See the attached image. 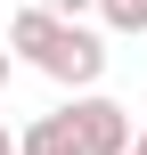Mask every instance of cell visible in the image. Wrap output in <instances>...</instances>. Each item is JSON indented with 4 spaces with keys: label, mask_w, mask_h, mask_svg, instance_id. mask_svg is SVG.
Wrapping results in <instances>:
<instances>
[{
    "label": "cell",
    "mask_w": 147,
    "mask_h": 155,
    "mask_svg": "<svg viewBox=\"0 0 147 155\" xmlns=\"http://www.w3.org/2000/svg\"><path fill=\"white\" fill-rule=\"evenodd\" d=\"M8 57H25L33 74H49V82H65V90H98V74H106V41L90 33V25H57L49 8H16L8 16V41H0Z\"/></svg>",
    "instance_id": "6da1fadb"
},
{
    "label": "cell",
    "mask_w": 147,
    "mask_h": 155,
    "mask_svg": "<svg viewBox=\"0 0 147 155\" xmlns=\"http://www.w3.org/2000/svg\"><path fill=\"white\" fill-rule=\"evenodd\" d=\"M65 114H74V139H82V155H131V147H139V131H131V106H115L106 90L74 98Z\"/></svg>",
    "instance_id": "7a4b0ae2"
},
{
    "label": "cell",
    "mask_w": 147,
    "mask_h": 155,
    "mask_svg": "<svg viewBox=\"0 0 147 155\" xmlns=\"http://www.w3.org/2000/svg\"><path fill=\"white\" fill-rule=\"evenodd\" d=\"M16 147H25V155H82V139H74V114L57 106V114L25 123V131H16Z\"/></svg>",
    "instance_id": "3957f363"
},
{
    "label": "cell",
    "mask_w": 147,
    "mask_h": 155,
    "mask_svg": "<svg viewBox=\"0 0 147 155\" xmlns=\"http://www.w3.org/2000/svg\"><path fill=\"white\" fill-rule=\"evenodd\" d=\"M106 33H147V0H98Z\"/></svg>",
    "instance_id": "277c9868"
},
{
    "label": "cell",
    "mask_w": 147,
    "mask_h": 155,
    "mask_svg": "<svg viewBox=\"0 0 147 155\" xmlns=\"http://www.w3.org/2000/svg\"><path fill=\"white\" fill-rule=\"evenodd\" d=\"M33 8H49L57 25H74V16H82V8H98V0H33Z\"/></svg>",
    "instance_id": "5b68a950"
},
{
    "label": "cell",
    "mask_w": 147,
    "mask_h": 155,
    "mask_svg": "<svg viewBox=\"0 0 147 155\" xmlns=\"http://www.w3.org/2000/svg\"><path fill=\"white\" fill-rule=\"evenodd\" d=\"M0 155H25V147H16V131H8V123H0Z\"/></svg>",
    "instance_id": "8992f818"
},
{
    "label": "cell",
    "mask_w": 147,
    "mask_h": 155,
    "mask_svg": "<svg viewBox=\"0 0 147 155\" xmlns=\"http://www.w3.org/2000/svg\"><path fill=\"white\" fill-rule=\"evenodd\" d=\"M0 90H8V49H0Z\"/></svg>",
    "instance_id": "52a82bcc"
},
{
    "label": "cell",
    "mask_w": 147,
    "mask_h": 155,
    "mask_svg": "<svg viewBox=\"0 0 147 155\" xmlns=\"http://www.w3.org/2000/svg\"><path fill=\"white\" fill-rule=\"evenodd\" d=\"M131 155H147V123H139V147H131Z\"/></svg>",
    "instance_id": "ba28073f"
}]
</instances>
